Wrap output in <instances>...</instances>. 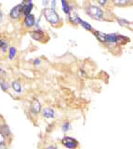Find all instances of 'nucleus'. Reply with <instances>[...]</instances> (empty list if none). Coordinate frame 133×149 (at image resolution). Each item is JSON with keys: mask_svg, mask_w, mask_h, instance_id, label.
Masks as SVG:
<instances>
[{"mask_svg": "<svg viewBox=\"0 0 133 149\" xmlns=\"http://www.w3.org/2000/svg\"><path fill=\"white\" fill-rule=\"evenodd\" d=\"M35 16L33 14H29V15L25 16V19H24V25L27 27V28H31L35 25Z\"/></svg>", "mask_w": 133, "mask_h": 149, "instance_id": "6e6552de", "label": "nucleus"}, {"mask_svg": "<svg viewBox=\"0 0 133 149\" xmlns=\"http://www.w3.org/2000/svg\"><path fill=\"white\" fill-rule=\"evenodd\" d=\"M0 49H2V51H3L4 53L6 52V50L8 49V43L5 40H3V39L0 40Z\"/></svg>", "mask_w": 133, "mask_h": 149, "instance_id": "aec40b11", "label": "nucleus"}, {"mask_svg": "<svg viewBox=\"0 0 133 149\" xmlns=\"http://www.w3.org/2000/svg\"><path fill=\"white\" fill-rule=\"evenodd\" d=\"M22 8H24V5H22V4L18 5V6H15L10 10V18L13 19V20H18V19L21 16Z\"/></svg>", "mask_w": 133, "mask_h": 149, "instance_id": "20e7f679", "label": "nucleus"}, {"mask_svg": "<svg viewBox=\"0 0 133 149\" xmlns=\"http://www.w3.org/2000/svg\"><path fill=\"white\" fill-rule=\"evenodd\" d=\"M11 86H12V88L14 90L15 92H17V93H21L22 92L21 85V83L18 81V80H14V81H13L12 84H11Z\"/></svg>", "mask_w": 133, "mask_h": 149, "instance_id": "ddd939ff", "label": "nucleus"}, {"mask_svg": "<svg viewBox=\"0 0 133 149\" xmlns=\"http://www.w3.org/2000/svg\"><path fill=\"white\" fill-rule=\"evenodd\" d=\"M78 23H79V24H80L82 27H83V28H85V29H86L87 31H93L92 26H91L89 22H85V21H83V20H81V19H79Z\"/></svg>", "mask_w": 133, "mask_h": 149, "instance_id": "4468645a", "label": "nucleus"}, {"mask_svg": "<svg viewBox=\"0 0 133 149\" xmlns=\"http://www.w3.org/2000/svg\"><path fill=\"white\" fill-rule=\"evenodd\" d=\"M32 9H33V4H32V2L24 4V8H22V13L24 14V16H27L32 12Z\"/></svg>", "mask_w": 133, "mask_h": 149, "instance_id": "9d476101", "label": "nucleus"}, {"mask_svg": "<svg viewBox=\"0 0 133 149\" xmlns=\"http://www.w3.org/2000/svg\"><path fill=\"white\" fill-rule=\"evenodd\" d=\"M62 129L63 132H68V130H70V129H71V124L69 122H65V123L62 125Z\"/></svg>", "mask_w": 133, "mask_h": 149, "instance_id": "412c9836", "label": "nucleus"}, {"mask_svg": "<svg viewBox=\"0 0 133 149\" xmlns=\"http://www.w3.org/2000/svg\"><path fill=\"white\" fill-rule=\"evenodd\" d=\"M44 17L48 21V22H49L53 26H58L61 23V18L53 8H45Z\"/></svg>", "mask_w": 133, "mask_h": 149, "instance_id": "f257e3e1", "label": "nucleus"}, {"mask_svg": "<svg viewBox=\"0 0 133 149\" xmlns=\"http://www.w3.org/2000/svg\"><path fill=\"white\" fill-rule=\"evenodd\" d=\"M31 111L34 115L39 114L41 112V104L38 100L33 99V102H32V104H31Z\"/></svg>", "mask_w": 133, "mask_h": 149, "instance_id": "423d86ee", "label": "nucleus"}, {"mask_svg": "<svg viewBox=\"0 0 133 149\" xmlns=\"http://www.w3.org/2000/svg\"><path fill=\"white\" fill-rule=\"evenodd\" d=\"M0 87H1V88L4 91H7L8 87H10V85L4 80V79H0Z\"/></svg>", "mask_w": 133, "mask_h": 149, "instance_id": "6ab92c4d", "label": "nucleus"}, {"mask_svg": "<svg viewBox=\"0 0 133 149\" xmlns=\"http://www.w3.org/2000/svg\"><path fill=\"white\" fill-rule=\"evenodd\" d=\"M116 37H117V35L116 34H109V35H106V37H105V42H107V43H110V44H116Z\"/></svg>", "mask_w": 133, "mask_h": 149, "instance_id": "f8f14e48", "label": "nucleus"}, {"mask_svg": "<svg viewBox=\"0 0 133 149\" xmlns=\"http://www.w3.org/2000/svg\"><path fill=\"white\" fill-rule=\"evenodd\" d=\"M128 39L127 36H118L117 35V37H116V44H125L127 42H128Z\"/></svg>", "mask_w": 133, "mask_h": 149, "instance_id": "f3484780", "label": "nucleus"}, {"mask_svg": "<svg viewBox=\"0 0 133 149\" xmlns=\"http://www.w3.org/2000/svg\"><path fill=\"white\" fill-rule=\"evenodd\" d=\"M118 22H119V24H121L123 26H126V27H127V25L130 23V22H127L126 20H123V19H121V20H118Z\"/></svg>", "mask_w": 133, "mask_h": 149, "instance_id": "4be33fe9", "label": "nucleus"}, {"mask_svg": "<svg viewBox=\"0 0 133 149\" xmlns=\"http://www.w3.org/2000/svg\"><path fill=\"white\" fill-rule=\"evenodd\" d=\"M62 143L63 146H65L66 148H68V149H74V148L78 147V142H77L76 139L72 138V137L66 136V137L62 138Z\"/></svg>", "mask_w": 133, "mask_h": 149, "instance_id": "7ed1b4c3", "label": "nucleus"}, {"mask_svg": "<svg viewBox=\"0 0 133 149\" xmlns=\"http://www.w3.org/2000/svg\"><path fill=\"white\" fill-rule=\"evenodd\" d=\"M1 73H3V70H2V69H0V74H1Z\"/></svg>", "mask_w": 133, "mask_h": 149, "instance_id": "7c9ffc66", "label": "nucleus"}, {"mask_svg": "<svg viewBox=\"0 0 133 149\" xmlns=\"http://www.w3.org/2000/svg\"><path fill=\"white\" fill-rule=\"evenodd\" d=\"M5 143V137H4L2 132H0V143Z\"/></svg>", "mask_w": 133, "mask_h": 149, "instance_id": "5701e85b", "label": "nucleus"}, {"mask_svg": "<svg viewBox=\"0 0 133 149\" xmlns=\"http://www.w3.org/2000/svg\"><path fill=\"white\" fill-rule=\"evenodd\" d=\"M87 13L89 17L94 20H102L104 16V13L102 8H98L97 6H89L87 8Z\"/></svg>", "mask_w": 133, "mask_h": 149, "instance_id": "f03ea898", "label": "nucleus"}, {"mask_svg": "<svg viewBox=\"0 0 133 149\" xmlns=\"http://www.w3.org/2000/svg\"><path fill=\"white\" fill-rule=\"evenodd\" d=\"M61 2H62V10L64 11L65 14H68L71 9L69 3H68L67 0H61Z\"/></svg>", "mask_w": 133, "mask_h": 149, "instance_id": "2eb2a0df", "label": "nucleus"}, {"mask_svg": "<svg viewBox=\"0 0 133 149\" xmlns=\"http://www.w3.org/2000/svg\"><path fill=\"white\" fill-rule=\"evenodd\" d=\"M24 2H28V3H30L31 0H24Z\"/></svg>", "mask_w": 133, "mask_h": 149, "instance_id": "c756f323", "label": "nucleus"}, {"mask_svg": "<svg viewBox=\"0 0 133 149\" xmlns=\"http://www.w3.org/2000/svg\"><path fill=\"white\" fill-rule=\"evenodd\" d=\"M56 8V0H51V8L55 9Z\"/></svg>", "mask_w": 133, "mask_h": 149, "instance_id": "393cba45", "label": "nucleus"}, {"mask_svg": "<svg viewBox=\"0 0 133 149\" xmlns=\"http://www.w3.org/2000/svg\"><path fill=\"white\" fill-rule=\"evenodd\" d=\"M1 20H2V12L0 11V22H1Z\"/></svg>", "mask_w": 133, "mask_h": 149, "instance_id": "c85d7f7f", "label": "nucleus"}, {"mask_svg": "<svg viewBox=\"0 0 133 149\" xmlns=\"http://www.w3.org/2000/svg\"><path fill=\"white\" fill-rule=\"evenodd\" d=\"M68 15H69V20L72 23H74V24H78V21H79V16L77 15V13L71 8L69 13H68Z\"/></svg>", "mask_w": 133, "mask_h": 149, "instance_id": "0eeeda50", "label": "nucleus"}, {"mask_svg": "<svg viewBox=\"0 0 133 149\" xmlns=\"http://www.w3.org/2000/svg\"><path fill=\"white\" fill-rule=\"evenodd\" d=\"M98 1H99V4L100 5V6H105V5L107 4L108 0H98Z\"/></svg>", "mask_w": 133, "mask_h": 149, "instance_id": "b1692460", "label": "nucleus"}, {"mask_svg": "<svg viewBox=\"0 0 133 149\" xmlns=\"http://www.w3.org/2000/svg\"><path fill=\"white\" fill-rule=\"evenodd\" d=\"M42 114H43V116H45L46 118H48V119L53 118L55 116L54 110L51 109V108H48V107H47V108H44L42 110Z\"/></svg>", "mask_w": 133, "mask_h": 149, "instance_id": "1a4fd4ad", "label": "nucleus"}, {"mask_svg": "<svg viewBox=\"0 0 133 149\" xmlns=\"http://www.w3.org/2000/svg\"><path fill=\"white\" fill-rule=\"evenodd\" d=\"M48 0H43V6L44 7H47V5H48Z\"/></svg>", "mask_w": 133, "mask_h": 149, "instance_id": "bb28decb", "label": "nucleus"}, {"mask_svg": "<svg viewBox=\"0 0 133 149\" xmlns=\"http://www.w3.org/2000/svg\"><path fill=\"white\" fill-rule=\"evenodd\" d=\"M40 63H41V60L40 59H36V60H35V62H34V64L35 65H38V64H40Z\"/></svg>", "mask_w": 133, "mask_h": 149, "instance_id": "a878e982", "label": "nucleus"}, {"mask_svg": "<svg viewBox=\"0 0 133 149\" xmlns=\"http://www.w3.org/2000/svg\"><path fill=\"white\" fill-rule=\"evenodd\" d=\"M113 2L117 7H125L127 5H128L130 0H113Z\"/></svg>", "mask_w": 133, "mask_h": 149, "instance_id": "dca6fc26", "label": "nucleus"}, {"mask_svg": "<svg viewBox=\"0 0 133 149\" xmlns=\"http://www.w3.org/2000/svg\"><path fill=\"white\" fill-rule=\"evenodd\" d=\"M1 127H2V125H1V124H0V129H1Z\"/></svg>", "mask_w": 133, "mask_h": 149, "instance_id": "2f4dec72", "label": "nucleus"}, {"mask_svg": "<svg viewBox=\"0 0 133 149\" xmlns=\"http://www.w3.org/2000/svg\"><path fill=\"white\" fill-rule=\"evenodd\" d=\"M31 37L33 38L34 40L36 41H40V42H44L46 39V35L45 33L42 32L41 30H34L30 33Z\"/></svg>", "mask_w": 133, "mask_h": 149, "instance_id": "39448f33", "label": "nucleus"}, {"mask_svg": "<svg viewBox=\"0 0 133 149\" xmlns=\"http://www.w3.org/2000/svg\"><path fill=\"white\" fill-rule=\"evenodd\" d=\"M16 53H17L16 48H14V47H11V48H10V49H8V57H10V60L14 59L15 56H16Z\"/></svg>", "mask_w": 133, "mask_h": 149, "instance_id": "a211bd4d", "label": "nucleus"}, {"mask_svg": "<svg viewBox=\"0 0 133 149\" xmlns=\"http://www.w3.org/2000/svg\"><path fill=\"white\" fill-rule=\"evenodd\" d=\"M6 147V146L4 143H0V148H5Z\"/></svg>", "mask_w": 133, "mask_h": 149, "instance_id": "cd10ccee", "label": "nucleus"}, {"mask_svg": "<svg viewBox=\"0 0 133 149\" xmlns=\"http://www.w3.org/2000/svg\"><path fill=\"white\" fill-rule=\"evenodd\" d=\"M93 34L96 36V38H97L100 42L104 43V42H105V37H106V34H104V33L100 32V31H94Z\"/></svg>", "mask_w": 133, "mask_h": 149, "instance_id": "9b49d317", "label": "nucleus"}]
</instances>
